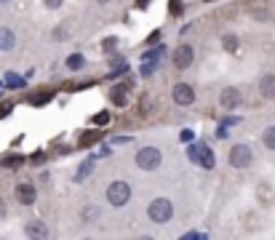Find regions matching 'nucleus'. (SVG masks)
<instances>
[{"instance_id": "obj_22", "label": "nucleus", "mask_w": 275, "mask_h": 240, "mask_svg": "<svg viewBox=\"0 0 275 240\" xmlns=\"http://www.w3.org/2000/svg\"><path fill=\"white\" fill-rule=\"evenodd\" d=\"M96 141V134H83L80 136V147H91Z\"/></svg>"}, {"instance_id": "obj_28", "label": "nucleus", "mask_w": 275, "mask_h": 240, "mask_svg": "<svg viewBox=\"0 0 275 240\" xmlns=\"http://www.w3.org/2000/svg\"><path fill=\"white\" fill-rule=\"evenodd\" d=\"M19 163H22V158H19V155H16V158H5V166H19Z\"/></svg>"}, {"instance_id": "obj_24", "label": "nucleus", "mask_w": 275, "mask_h": 240, "mask_svg": "<svg viewBox=\"0 0 275 240\" xmlns=\"http://www.w3.org/2000/svg\"><path fill=\"white\" fill-rule=\"evenodd\" d=\"M208 235H200V232H185L182 235V240H206Z\"/></svg>"}, {"instance_id": "obj_12", "label": "nucleus", "mask_w": 275, "mask_h": 240, "mask_svg": "<svg viewBox=\"0 0 275 240\" xmlns=\"http://www.w3.org/2000/svg\"><path fill=\"white\" fill-rule=\"evenodd\" d=\"M27 235H32V238H45V235H48V230H45L43 222H30L27 224Z\"/></svg>"}, {"instance_id": "obj_29", "label": "nucleus", "mask_w": 275, "mask_h": 240, "mask_svg": "<svg viewBox=\"0 0 275 240\" xmlns=\"http://www.w3.org/2000/svg\"><path fill=\"white\" fill-rule=\"evenodd\" d=\"M113 141H115V144H128V141H131V139H128V136H115V139H113Z\"/></svg>"}, {"instance_id": "obj_14", "label": "nucleus", "mask_w": 275, "mask_h": 240, "mask_svg": "<svg viewBox=\"0 0 275 240\" xmlns=\"http://www.w3.org/2000/svg\"><path fill=\"white\" fill-rule=\"evenodd\" d=\"M198 166H203V168H214V152L208 150L206 144H203V150H200V160H198Z\"/></svg>"}, {"instance_id": "obj_2", "label": "nucleus", "mask_w": 275, "mask_h": 240, "mask_svg": "<svg viewBox=\"0 0 275 240\" xmlns=\"http://www.w3.org/2000/svg\"><path fill=\"white\" fill-rule=\"evenodd\" d=\"M131 200V184L128 181H113V184L107 187V203L115 206V208H120V206H126Z\"/></svg>"}, {"instance_id": "obj_21", "label": "nucleus", "mask_w": 275, "mask_h": 240, "mask_svg": "<svg viewBox=\"0 0 275 240\" xmlns=\"http://www.w3.org/2000/svg\"><path fill=\"white\" fill-rule=\"evenodd\" d=\"M94 126H110V112H96L94 115Z\"/></svg>"}, {"instance_id": "obj_3", "label": "nucleus", "mask_w": 275, "mask_h": 240, "mask_svg": "<svg viewBox=\"0 0 275 240\" xmlns=\"http://www.w3.org/2000/svg\"><path fill=\"white\" fill-rule=\"evenodd\" d=\"M163 155L158 147H142L139 152H136V166L142 168V171H155V168L160 166Z\"/></svg>"}, {"instance_id": "obj_18", "label": "nucleus", "mask_w": 275, "mask_h": 240, "mask_svg": "<svg viewBox=\"0 0 275 240\" xmlns=\"http://www.w3.org/2000/svg\"><path fill=\"white\" fill-rule=\"evenodd\" d=\"M83 64H86V59H83L80 54H73V56L67 59V67H70V69H80Z\"/></svg>"}, {"instance_id": "obj_23", "label": "nucleus", "mask_w": 275, "mask_h": 240, "mask_svg": "<svg viewBox=\"0 0 275 240\" xmlns=\"http://www.w3.org/2000/svg\"><path fill=\"white\" fill-rule=\"evenodd\" d=\"M11 109H14V104H11V102H3V104H0V120H3V118H8V115H11Z\"/></svg>"}, {"instance_id": "obj_13", "label": "nucleus", "mask_w": 275, "mask_h": 240, "mask_svg": "<svg viewBox=\"0 0 275 240\" xmlns=\"http://www.w3.org/2000/svg\"><path fill=\"white\" fill-rule=\"evenodd\" d=\"M91 171H94V158L83 160V166H80V168H78V171H75V181H83V179H86Z\"/></svg>"}, {"instance_id": "obj_30", "label": "nucleus", "mask_w": 275, "mask_h": 240, "mask_svg": "<svg viewBox=\"0 0 275 240\" xmlns=\"http://www.w3.org/2000/svg\"><path fill=\"white\" fill-rule=\"evenodd\" d=\"M136 5H139V8H147V5H150V0H136Z\"/></svg>"}, {"instance_id": "obj_31", "label": "nucleus", "mask_w": 275, "mask_h": 240, "mask_svg": "<svg viewBox=\"0 0 275 240\" xmlns=\"http://www.w3.org/2000/svg\"><path fill=\"white\" fill-rule=\"evenodd\" d=\"M0 3H8V0H0Z\"/></svg>"}, {"instance_id": "obj_20", "label": "nucleus", "mask_w": 275, "mask_h": 240, "mask_svg": "<svg viewBox=\"0 0 275 240\" xmlns=\"http://www.w3.org/2000/svg\"><path fill=\"white\" fill-rule=\"evenodd\" d=\"M222 45H225L227 51H238V37H235V35H225V40H222Z\"/></svg>"}, {"instance_id": "obj_15", "label": "nucleus", "mask_w": 275, "mask_h": 240, "mask_svg": "<svg viewBox=\"0 0 275 240\" xmlns=\"http://www.w3.org/2000/svg\"><path fill=\"white\" fill-rule=\"evenodd\" d=\"M166 54V45H158V48L147 51V54H142V62H160V56Z\"/></svg>"}, {"instance_id": "obj_11", "label": "nucleus", "mask_w": 275, "mask_h": 240, "mask_svg": "<svg viewBox=\"0 0 275 240\" xmlns=\"http://www.w3.org/2000/svg\"><path fill=\"white\" fill-rule=\"evenodd\" d=\"M110 99H113V104L118 107H126L128 104V88H123V86H118L110 91Z\"/></svg>"}, {"instance_id": "obj_6", "label": "nucleus", "mask_w": 275, "mask_h": 240, "mask_svg": "<svg viewBox=\"0 0 275 240\" xmlns=\"http://www.w3.org/2000/svg\"><path fill=\"white\" fill-rule=\"evenodd\" d=\"M195 59V51L190 48V45H179V48L174 51V67L176 69H187L190 64Z\"/></svg>"}, {"instance_id": "obj_16", "label": "nucleus", "mask_w": 275, "mask_h": 240, "mask_svg": "<svg viewBox=\"0 0 275 240\" xmlns=\"http://www.w3.org/2000/svg\"><path fill=\"white\" fill-rule=\"evenodd\" d=\"M262 141H265L267 150H275V126L265 128V134H262Z\"/></svg>"}, {"instance_id": "obj_4", "label": "nucleus", "mask_w": 275, "mask_h": 240, "mask_svg": "<svg viewBox=\"0 0 275 240\" xmlns=\"http://www.w3.org/2000/svg\"><path fill=\"white\" fill-rule=\"evenodd\" d=\"M227 160H230L233 168H248V166H251V160H254V152H251V147H248V144H235V147H230Z\"/></svg>"}, {"instance_id": "obj_17", "label": "nucleus", "mask_w": 275, "mask_h": 240, "mask_svg": "<svg viewBox=\"0 0 275 240\" xmlns=\"http://www.w3.org/2000/svg\"><path fill=\"white\" fill-rule=\"evenodd\" d=\"M5 86L8 88H24V77H16V72H5Z\"/></svg>"}, {"instance_id": "obj_8", "label": "nucleus", "mask_w": 275, "mask_h": 240, "mask_svg": "<svg viewBox=\"0 0 275 240\" xmlns=\"http://www.w3.org/2000/svg\"><path fill=\"white\" fill-rule=\"evenodd\" d=\"M219 102H222V107H225V109H235L240 104V91L238 88H225Z\"/></svg>"}, {"instance_id": "obj_7", "label": "nucleus", "mask_w": 275, "mask_h": 240, "mask_svg": "<svg viewBox=\"0 0 275 240\" xmlns=\"http://www.w3.org/2000/svg\"><path fill=\"white\" fill-rule=\"evenodd\" d=\"M35 184H30V181H22V184H16V200L22 206H32L35 203Z\"/></svg>"}, {"instance_id": "obj_26", "label": "nucleus", "mask_w": 275, "mask_h": 240, "mask_svg": "<svg viewBox=\"0 0 275 240\" xmlns=\"http://www.w3.org/2000/svg\"><path fill=\"white\" fill-rule=\"evenodd\" d=\"M45 3V8H59V5H62V0H43Z\"/></svg>"}, {"instance_id": "obj_9", "label": "nucleus", "mask_w": 275, "mask_h": 240, "mask_svg": "<svg viewBox=\"0 0 275 240\" xmlns=\"http://www.w3.org/2000/svg\"><path fill=\"white\" fill-rule=\"evenodd\" d=\"M16 45V35H14V30H8V27H0V51H11Z\"/></svg>"}, {"instance_id": "obj_5", "label": "nucleus", "mask_w": 275, "mask_h": 240, "mask_svg": "<svg viewBox=\"0 0 275 240\" xmlns=\"http://www.w3.org/2000/svg\"><path fill=\"white\" fill-rule=\"evenodd\" d=\"M171 96H174V102L179 107H187V104H193V102H195V91H193V86H187V83H176L174 91H171Z\"/></svg>"}, {"instance_id": "obj_27", "label": "nucleus", "mask_w": 275, "mask_h": 240, "mask_svg": "<svg viewBox=\"0 0 275 240\" xmlns=\"http://www.w3.org/2000/svg\"><path fill=\"white\" fill-rule=\"evenodd\" d=\"M182 8V0H171V14H179Z\"/></svg>"}, {"instance_id": "obj_25", "label": "nucleus", "mask_w": 275, "mask_h": 240, "mask_svg": "<svg viewBox=\"0 0 275 240\" xmlns=\"http://www.w3.org/2000/svg\"><path fill=\"white\" fill-rule=\"evenodd\" d=\"M179 139H182V141H185V144H190V141H193V139H195V134H193V131H190V128H185V131H182V134H179Z\"/></svg>"}, {"instance_id": "obj_1", "label": "nucleus", "mask_w": 275, "mask_h": 240, "mask_svg": "<svg viewBox=\"0 0 275 240\" xmlns=\"http://www.w3.org/2000/svg\"><path fill=\"white\" fill-rule=\"evenodd\" d=\"M147 213H150V219H153V222H158V224H166L168 219L174 216V203H171V200H168V198H155L153 203H150Z\"/></svg>"}, {"instance_id": "obj_10", "label": "nucleus", "mask_w": 275, "mask_h": 240, "mask_svg": "<svg viewBox=\"0 0 275 240\" xmlns=\"http://www.w3.org/2000/svg\"><path fill=\"white\" fill-rule=\"evenodd\" d=\"M259 94L265 96V99H273V96H275V75H262Z\"/></svg>"}, {"instance_id": "obj_19", "label": "nucleus", "mask_w": 275, "mask_h": 240, "mask_svg": "<svg viewBox=\"0 0 275 240\" xmlns=\"http://www.w3.org/2000/svg\"><path fill=\"white\" fill-rule=\"evenodd\" d=\"M158 64H160V62H142V75L150 77V75L155 72V69H158Z\"/></svg>"}]
</instances>
